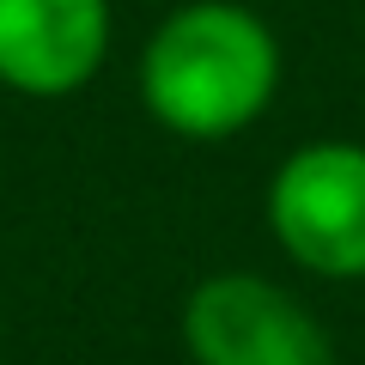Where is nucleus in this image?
I'll return each instance as SVG.
<instances>
[{"label":"nucleus","mask_w":365,"mask_h":365,"mask_svg":"<svg viewBox=\"0 0 365 365\" xmlns=\"http://www.w3.org/2000/svg\"><path fill=\"white\" fill-rule=\"evenodd\" d=\"M280 37L244 0H189L140 49V104L177 140H232L280 98Z\"/></svg>","instance_id":"nucleus-1"},{"label":"nucleus","mask_w":365,"mask_h":365,"mask_svg":"<svg viewBox=\"0 0 365 365\" xmlns=\"http://www.w3.org/2000/svg\"><path fill=\"white\" fill-rule=\"evenodd\" d=\"M274 244L304 274L365 280V146L311 140L280 158L262 195Z\"/></svg>","instance_id":"nucleus-2"},{"label":"nucleus","mask_w":365,"mask_h":365,"mask_svg":"<svg viewBox=\"0 0 365 365\" xmlns=\"http://www.w3.org/2000/svg\"><path fill=\"white\" fill-rule=\"evenodd\" d=\"M182 347L195 365H335L317 311L250 268L195 280L182 299Z\"/></svg>","instance_id":"nucleus-3"},{"label":"nucleus","mask_w":365,"mask_h":365,"mask_svg":"<svg viewBox=\"0 0 365 365\" xmlns=\"http://www.w3.org/2000/svg\"><path fill=\"white\" fill-rule=\"evenodd\" d=\"M110 55V0H0V86L19 98H73Z\"/></svg>","instance_id":"nucleus-4"}]
</instances>
